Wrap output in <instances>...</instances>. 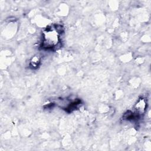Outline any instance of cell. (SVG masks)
<instances>
[{
    "mask_svg": "<svg viewBox=\"0 0 151 151\" xmlns=\"http://www.w3.org/2000/svg\"><path fill=\"white\" fill-rule=\"evenodd\" d=\"M59 42L58 31L55 29H47L43 34V47L44 48H52Z\"/></svg>",
    "mask_w": 151,
    "mask_h": 151,
    "instance_id": "6da1fadb",
    "label": "cell"
},
{
    "mask_svg": "<svg viewBox=\"0 0 151 151\" xmlns=\"http://www.w3.org/2000/svg\"><path fill=\"white\" fill-rule=\"evenodd\" d=\"M146 107H147V103L146 100L142 98L140 99L137 101L134 106L135 110L137 113V114H143L145 111Z\"/></svg>",
    "mask_w": 151,
    "mask_h": 151,
    "instance_id": "7a4b0ae2",
    "label": "cell"
},
{
    "mask_svg": "<svg viewBox=\"0 0 151 151\" xmlns=\"http://www.w3.org/2000/svg\"><path fill=\"white\" fill-rule=\"evenodd\" d=\"M39 63H40V60H39L38 58H37V57H35L32 58V59L31 61V65L33 67H36L38 65Z\"/></svg>",
    "mask_w": 151,
    "mask_h": 151,
    "instance_id": "3957f363",
    "label": "cell"
}]
</instances>
